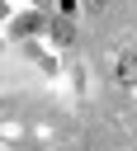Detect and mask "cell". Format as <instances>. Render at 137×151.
<instances>
[{
    "label": "cell",
    "instance_id": "cell-1",
    "mask_svg": "<svg viewBox=\"0 0 137 151\" xmlns=\"http://www.w3.org/2000/svg\"><path fill=\"white\" fill-rule=\"evenodd\" d=\"M118 80L137 85V52H123V57H118Z\"/></svg>",
    "mask_w": 137,
    "mask_h": 151
}]
</instances>
